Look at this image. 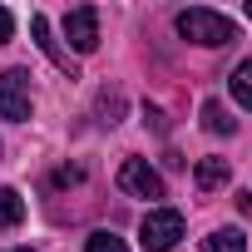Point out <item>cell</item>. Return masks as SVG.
Returning a JSON list of instances; mask_svg holds the SVG:
<instances>
[{
    "mask_svg": "<svg viewBox=\"0 0 252 252\" xmlns=\"http://www.w3.org/2000/svg\"><path fill=\"white\" fill-rule=\"evenodd\" d=\"M178 35L183 40H193V45H232L237 40V25L222 15V10H208V5H188V10H178Z\"/></svg>",
    "mask_w": 252,
    "mask_h": 252,
    "instance_id": "cell-1",
    "label": "cell"
},
{
    "mask_svg": "<svg viewBox=\"0 0 252 252\" xmlns=\"http://www.w3.org/2000/svg\"><path fill=\"white\" fill-rule=\"evenodd\" d=\"M178 237H183V213H178V208H154V213H144V222H139L144 252H173Z\"/></svg>",
    "mask_w": 252,
    "mask_h": 252,
    "instance_id": "cell-2",
    "label": "cell"
},
{
    "mask_svg": "<svg viewBox=\"0 0 252 252\" xmlns=\"http://www.w3.org/2000/svg\"><path fill=\"white\" fill-rule=\"evenodd\" d=\"M0 119H10V124L30 119V74L25 69H5L0 74Z\"/></svg>",
    "mask_w": 252,
    "mask_h": 252,
    "instance_id": "cell-3",
    "label": "cell"
},
{
    "mask_svg": "<svg viewBox=\"0 0 252 252\" xmlns=\"http://www.w3.org/2000/svg\"><path fill=\"white\" fill-rule=\"evenodd\" d=\"M119 188L129 193V198H163V178H158L144 158H124V168H119Z\"/></svg>",
    "mask_w": 252,
    "mask_h": 252,
    "instance_id": "cell-4",
    "label": "cell"
},
{
    "mask_svg": "<svg viewBox=\"0 0 252 252\" xmlns=\"http://www.w3.org/2000/svg\"><path fill=\"white\" fill-rule=\"evenodd\" d=\"M64 35H69V45H74L79 55L99 50V10H94V5L69 10V15H64Z\"/></svg>",
    "mask_w": 252,
    "mask_h": 252,
    "instance_id": "cell-5",
    "label": "cell"
},
{
    "mask_svg": "<svg viewBox=\"0 0 252 252\" xmlns=\"http://www.w3.org/2000/svg\"><path fill=\"white\" fill-rule=\"evenodd\" d=\"M30 35H35V45H40V50H45V55H50V60H55L64 74H69V79L79 74V69H74V60H69V55L60 50V40L50 35V20H45V15H30Z\"/></svg>",
    "mask_w": 252,
    "mask_h": 252,
    "instance_id": "cell-6",
    "label": "cell"
},
{
    "mask_svg": "<svg viewBox=\"0 0 252 252\" xmlns=\"http://www.w3.org/2000/svg\"><path fill=\"white\" fill-rule=\"evenodd\" d=\"M193 178H198V188H203V193H213V188H222V183L232 178V163H227V158H203Z\"/></svg>",
    "mask_w": 252,
    "mask_h": 252,
    "instance_id": "cell-7",
    "label": "cell"
},
{
    "mask_svg": "<svg viewBox=\"0 0 252 252\" xmlns=\"http://www.w3.org/2000/svg\"><path fill=\"white\" fill-rule=\"evenodd\" d=\"M25 222V198L15 188H0V227H20Z\"/></svg>",
    "mask_w": 252,
    "mask_h": 252,
    "instance_id": "cell-8",
    "label": "cell"
},
{
    "mask_svg": "<svg viewBox=\"0 0 252 252\" xmlns=\"http://www.w3.org/2000/svg\"><path fill=\"white\" fill-rule=\"evenodd\" d=\"M227 84H232L237 104H242V109H252V60H242V64L232 69V79H227Z\"/></svg>",
    "mask_w": 252,
    "mask_h": 252,
    "instance_id": "cell-9",
    "label": "cell"
},
{
    "mask_svg": "<svg viewBox=\"0 0 252 252\" xmlns=\"http://www.w3.org/2000/svg\"><path fill=\"white\" fill-rule=\"evenodd\" d=\"M203 129H208V134H232V119H227V109H222L218 99L203 104Z\"/></svg>",
    "mask_w": 252,
    "mask_h": 252,
    "instance_id": "cell-10",
    "label": "cell"
},
{
    "mask_svg": "<svg viewBox=\"0 0 252 252\" xmlns=\"http://www.w3.org/2000/svg\"><path fill=\"white\" fill-rule=\"evenodd\" d=\"M208 252H247V242H242L237 227H218V232L208 237Z\"/></svg>",
    "mask_w": 252,
    "mask_h": 252,
    "instance_id": "cell-11",
    "label": "cell"
},
{
    "mask_svg": "<svg viewBox=\"0 0 252 252\" xmlns=\"http://www.w3.org/2000/svg\"><path fill=\"white\" fill-rule=\"evenodd\" d=\"M84 252H129V247H124V237H114V232H94Z\"/></svg>",
    "mask_w": 252,
    "mask_h": 252,
    "instance_id": "cell-12",
    "label": "cell"
},
{
    "mask_svg": "<svg viewBox=\"0 0 252 252\" xmlns=\"http://www.w3.org/2000/svg\"><path fill=\"white\" fill-rule=\"evenodd\" d=\"M79 178H84V168H79V163H69V168H60V173H55V183H60V188H69V183H79Z\"/></svg>",
    "mask_w": 252,
    "mask_h": 252,
    "instance_id": "cell-13",
    "label": "cell"
},
{
    "mask_svg": "<svg viewBox=\"0 0 252 252\" xmlns=\"http://www.w3.org/2000/svg\"><path fill=\"white\" fill-rule=\"evenodd\" d=\"M10 35H15V15H10V10H5V5H0V45H5V40H10Z\"/></svg>",
    "mask_w": 252,
    "mask_h": 252,
    "instance_id": "cell-14",
    "label": "cell"
},
{
    "mask_svg": "<svg viewBox=\"0 0 252 252\" xmlns=\"http://www.w3.org/2000/svg\"><path fill=\"white\" fill-rule=\"evenodd\" d=\"M247 20H252V0H247Z\"/></svg>",
    "mask_w": 252,
    "mask_h": 252,
    "instance_id": "cell-15",
    "label": "cell"
},
{
    "mask_svg": "<svg viewBox=\"0 0 252 252\" xmlns=\"http://www.w3.org/2000/svg\"><path fill=\"white\" fill-rule=\"evenodd\" d=\"M15 252H30V247H15Z\"/></svg>",
    "mask_w": 252,
    "mask_h": 252,
    "instance_id": "cell-16",
    "label": "cell"
}]
</instances>
